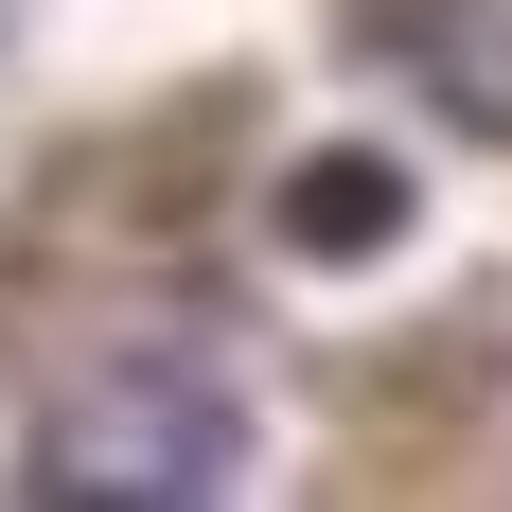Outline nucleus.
Wrapping results in <instances>:
<instances>
[{
	"label": "nucleus",
	"mask_w": 512,
	"mask_h": 512,
	"mask_svg": "<svg viewBox=\"0 0 512 512\" xmlns=\"http://www.w3.org/2000/svg\"><path fill=\"white\" fill-rule=\"evenodd\" d=\"M265 230H283L301 265H389V248H407V159H371V142H318V159H283Z\"/></svg>",
	"instance_id": "obj_3"
},
{
	"label": "nucleus",
	"mask_w": 512,
	"mask_h": 512,
	"mask_svg": "<svg viewBox=\"0 0 512 512\" xmlns=\"http://www.w3.org/2000/svg\"><path fill=\"white\" fill-rule=\"evenodd\" d=\"M18 495L36 512H212V495H248V389L212 354H177V336H142V354L53 389Z\"/></svg>",
	"instance_id": "obj_1"
},
{
	"label": "nucleus",
	"mask_w": 512,
	"mask_h": 512,
	"mask_svg": "<svg viewBox=\"0 0 512 512\" xmlns=\"http://www.w3.org/2000/svg\"><path fill=\"white\" fill-rule=\"evenodd\" d=\"M354 53H389L460 142H512V0H354Z\"/></svg>",
	"instance_id": "obj_2"
}]
</instances>
